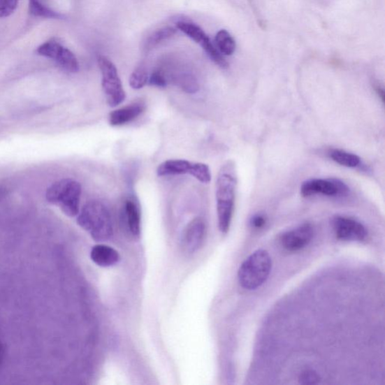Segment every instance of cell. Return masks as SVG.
<instances>
[{
    "mask_svg": "<svg viewBox=\"0 0 385 385\" xmlns=\"http://www.w3.org/2000/svg\"><path fill=\"white\" fill-rule=\"evenodd\" d=\"M328 155L334 162L348 168L358 167L361 162L358 155L341 150H332Z\"/></svg>",
    "mask_w": 385,
    "mask_h": 385,
    "instance_id": "15",
    "label": "cell"
},
{
    "mask_svg": "<svg viewBox=\"0 0 385 385\" xmlns=\"http://www.w3.org/2000/svg\"><path fill=\"white\" fill-rule=\"evenodd\" d=\"M82 187L78 182L64 179L56 182L46 191L48 202L56 205L68 216L74 217L79 213Z\"/></svg>",
    "mask_w": 385,
    "mask_h": 385,
    "instance_id": "4",
    "label": "cell"
},
{
    "mask_svg": "<svg viewBox=\"0 0 385 385\" xmlns=\"http://www.w3.org/2000/svg\"><path fill=\"white\" fill-rule=\"evenodd\" d=\"M337 238L342 241L362 242L366 240L368 230L356 219L347 216H335L332 221Z\"/></svg>",
    "mask_w": 385,
    "mask_h": 385,
    "instance_id": "9",
    "label": "cell"
},
{
    "mask_svg": "<svg viewBox=\"0 0 385 385\" xmlns=\"http://www.w3.org/2000/svg\"><path fill=\"white\" fill-rule=\"evenodd\" d=\"M37 53L55 61L63 70L68 73H77L79 64L75 55L60 43L48 41L37 49Z\"/></svg>",
    "mask_w": 385,
    "mask_h": 385,
    "instance_id": "8",
    "label": "cell"
},
{
    "mask_svg": "<svg viewBox=\"0 0 385 385\" xmlns=\"http://www.w3.org/2000/svg\"><path fill=\"white\" fill-rule=\"evenodd\" d=\"M313 235L312 225L305 223L297 228L284 233L281 237V243L283 248L289 252H298L310 243Z\"/></svg>",
    "mask_w": 385,
    "mask_h": 385,
    "instance_id": "10",
    "label": "cell"
},
{
    "mask_svg": "<svg viewBox=\"0 0 385 385\" xmlns=\"http://www.w3.org/2000/svg\"><path fill=\"white\" fill-rule=\"evenodd\" d=\"M377 93L378 94V95L381 98V100L384 102V92L383 89L381 87H379V86L377 87Z\"/></svg>",
    "mask_w": 385,
    "mask_h": 385,
    "instance_id": "25",
    "label": "cell"
},
{
    "mask_svg": "<svg viewBox=\"0 0 385 385\" xmlns=\"http://www.w3.org/2000/svg\"><path fill=\"white\" fill-rule=\"evenodd\" d=\"M98 64L102 73V87L108 105L116 107L122 104L126 93L116 66L104 56L98 57Z\"/></svg>",
    "mask_w": 385,
    "mask_h": 385,
    "instance_id": "5",
    "label": "cell"
},
{
    "mask_svg": "<svg viewBox=\"0 0 385 385\" xmlns=\"http://www.w3.org/2000/svg\"><path fill=\"white\" fill-rule=\"evenodd\" d=\"M176 27L185 35L192 38L195 43L201 45L207 38H210L205 34L203 29L196 24L190 22H180L177 23Z\"/></svg>",
    "mask_w": 385,
    "mask_h": 385,
    "instance_id": "17",
    "label": "cell"
},
{
    "mask_svg": "<svg viewBox=\"0 0 385 385\" xmlns=\"http://www.w3.org/2000/svg\"><path fill=\"white\" fill-rule=\"evenodd\" d=\"M266 224V218L264 215L256 214L254 215L251 221L250 224L253 228L259 230L263 228Z\"/></svg>",
    "mask_w": 385,
    "mask_h": 385,
    "instance_id": "24",
    "label": "cell"
},
{
    "mask_svg": "<svg viewBox=\"0 0 385 385\" xmlns=\"http://www.w3.org/2000/svg\"><path fill=\"white\" fill-rule=\"evenodd\" d=\"M145 110L142 103H134L127 105L112 112L110 115V123L112 126H123L131 123L139 117Z\"/></svg>",
    "mask_w": 385,
    "mask_h": 385,
    "instance_id": "12",
    "label": "cell"
},
{
    "mask_svg": "<svg viewBox=\"0 0 385 385\" xmlns=\"http://www.w3.org/2000/svg\"><path fill=\"white\" fill-rule=\"evenodd\" d=\"M272 259L269 253L260 249L252 253L241 265L238 279L246 290L258 289L268 279L272 270Z\"/></svg>",
    "mask_w": 385,
    "mask_h": 385,
    "instance_id": "3",
    "label": "cell"
},
{
    "mask_svg": "<svg viewBox=\"0 0 385 385\" xmlns=\"http://www.w3.org/2000/svg\"><path fill=\"white\" fill-rule=\"evenodd\" d=\"M19 0H0V17L11 15L16 9Z\"/></svg>",
    "mask_w": 385,
    "mask_h": 385,
    "instance_id": "21",
    "label": "cell"
},
{
    "mask_svg": "<svg viewBox=\"0 0 385 385\" xmlns=\"http://www.w3.org/2000/svg\"><path fill=\"white\" fill-rule=\"evenodd\" d=\"M215 43L221 54L231 56L235 50V42L232 36L225 29L216 34Z\"/></svg>",
    "mask_w": 385,
    "mask_h": 385,
    "instance_id": "18",
    "label": "cell"
},
{
    "mask_svg": "<svg viewBox=\"0 0 385 385\" xmlns=\"http://www.w3.org/2000/svg\"><path fill=\"white\" fill-rule=\"evenodd\" d=\"M237 175L235 164L228 161L222 166L216 181L217 214L221 233L229 231L234 211Z\"/></svg>",
    "mask_w": 385,
    "mask_h": 385,
    "instance_id": "1",
    "label": "cell"
},
{
    "mask_svg": "<svg viewBox=\"0 0 385 385\" xmlns=\"http://www.w3.org/2000/svg\"><path fill=\"white\" fill-rule=\"evenodd\" d=\"M29 12L39 17L60 19L63 16L47 7L42 0H29Z\"/></svg>",
    "mask_w": 385,
    "mask_h": 385,
    "instance_id": "19",
    "label": "cell"
},
{
    "mask_svg": "<svg viewBox=\"0 0 385 385\" xmlns=\"http://www.w3.org/2000/svg\"><path fill=\"white\" fill-rule=\"evenodd\" d=\"M91 256L92 261L102 268H110L120 261V255L112 247L97 245L94 247Z\"/></svg>",
    "mask_w": 385,
    "mask_h": 385,
    "instance_id": "13",
    "label": "cell"
},
{
    "mask_svg": "<svg viewBox=\"0 0 385 385\" xmlns=\"http://www.w3.org/2000/svg\"><path fill=\"white\" fill-rule=\"evenodd\" d=\"M348 185L340 180L314 179L305 181L300 187V194L304 197L324 195L333 197L347 196L349 193Z\"/></svg>",
    "mask_w": 385,
    "mask_h": 385,
    "instance_id": "7",
    "label": "cell"
},
{
    "mask_svg": "<svg viewBox=\"0 0 385 385\" xmlns=\"http://www.w3.org/2000/svg\"><path fill=\"white\" fill-rule=\"evenodd\" d=\"M2 353H3L2 344L1 343H0V361H1Z\"/></svg>",
    "mask_w": 385,
    "mask_h": 385,
    "instance_id": "26",
    "label": "cell"
},
{
    "mask_svg": "<svg viewBox=\"0 0 385 385\" xmlns=\"http://www.w3.org/2000/svg\"><path fill=\"white\" fill-rule=\"evenodd\" d=\"M149 83L152 86L165 87L167 85V78L161 70H157L149 78Z\"/></svg>",
    "mask_w": 385,
    "mask_h": 385,
    "instance_id": "22",
    "label": "cell"
},
{
    "mask_svg": "<svg viewBox=\"0 0 385 385\" xmlns=\"http://www.w3.org/2000/svg\"><path fill=\"white\" fill-rule=\"evenodd\" d=\"M149 74L144 67L137 68L131 75L130 85L135 90H140L149 82Z\"/></svg>",
    "mask_w": 385,
    "mask_h": 385,
    "instance_id": "20",
    "label": "cell"
},
{
    "mask_svg": "<svg viewBox=\"0 0 385 385\" xmlns=\"http://www.w3.org/2000/svg\"><path fill=\"white\" fill-rule=\"evenodd\" d=\"M176 34V29L171 27H166L157 29L147 38L145 43V49L149 52L166 39L173 37Z\"/></svg>",
    "mask_w": 385,
    "mask_h": 385,
    "instance_id": "16",
    "label": "cell"
},
{
    "mask_svg": "<svg viewBox=\"0 0 385 385\" xmlns=\"http://www.w3.org/2000/svg\"><path fill=\"white\" fill-rule=\"evenodd\" d=\"M124 215L128 228L135 236H139L141 232V215L139 207L131 200L126 201Z\"/></svg>",
    "mask_w": 385,
    "mask_h": 385,
    "instance_id": "14",
    "label": "cell"
},
{
    "mask_svg": "<svg viewBox=\"0 0 385 385\" xmlns=\"http://www.w3.org/2000/svg\"><path fill=\"white\" fill-rule=\"evenodd\" d=\"M205 234V225L203 219H194L187 226L183 244L186 251L194 253L201 248Z\"/></svg>",
    "mask_w": 385,
    "mask_h": 385,
    "instance_id": "11",
    "label": "cell"
},
{
    "mask_svg": "<svg viewBox=\"0 0 385 385\" xmlns=\"http://www.w3.org/2000/svg\"><path fill=\"white\" fill-rule=\"evenodd\" d=\"M78 223L90 233L96 241H106L113 233L110 212L100 201H92L86 203L78 215Z\"/></svg>",
    "mask_w": 385,
    "mask_h": 385,
    "instance_id": "2",
    "label": "cell"
},
{
    "mask_svg": "<svg viewBox=\"0 0 385 385\" xmlns=\"http://www.w3.org/2000/svg\"><path fill=\"white\" fill-rule=\"evenodd\" d=\"M157 173L159 176L189 174L204 184H209L212 180L208 165L185 160L166 161L158 166Z\"/></svg>",
    "mask_w": 385,
    "mask_h": 385,
    "instance_id": "6",
    "label": "cell"
},
{
    "mask_svg": "<svg viewBox=\"0 0 385 385\" xmlns=\"http://www.w3.org/2000/svg\"><path fill=\"white\" fill-rule=\"evenodd\" d=\"M320 381V377L317 372L313 370H307L300 375V382L303 384H317Z\"/></svg>",
    "mask_w": 385,
    "mask_h": 385,
    "instance_id": "23",
    "label": "cell"
}]
</instances>
